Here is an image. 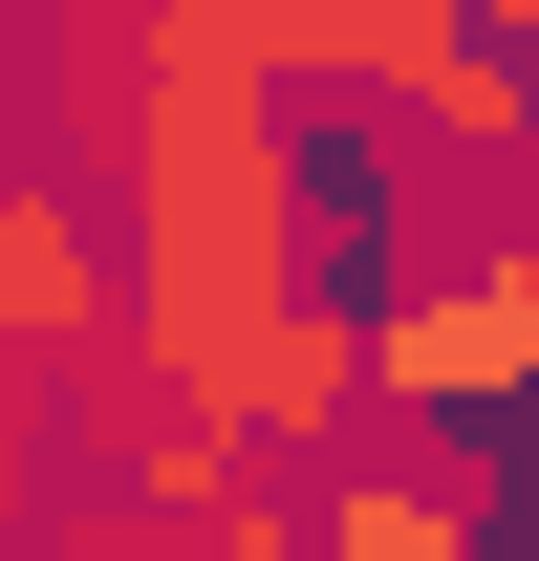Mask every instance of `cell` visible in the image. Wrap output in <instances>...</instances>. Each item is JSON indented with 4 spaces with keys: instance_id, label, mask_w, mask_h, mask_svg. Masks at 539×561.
I'll list each match as a JSON object with an SVG mask.
<instances>
[{
    "instance_id": "6da1fadb",
    "label": "cell",
    "mask_w": 539,
    "mask_h": 561,
    "mask_svg": "<svg viewBox=\"0 0 539 561\" xmlns=\"http://www.w3.org/2000/svg\"><path fill=\"white\" fill-rule=\"evenodd\" d=\"M130 346V238L87 173H0V389H87Z\"/></svg>"
},
{
    "instance_id": "7a4b0ae2",
    "label": "cell",
    "mask_w": 539,
    "mask_h": 561,
    "mask_svg": "<svg viewBox=\"0 0 539 561\" xmlns=\"http://www.w3.org/2000/svg\"><path fill=\"white\" fill-rule=\"evenodd\" d=\"M367 411L410 432H539V346H518V280L474 260V280H410V302H367Z\"/></svg>"
},
{
    "instance_id": "3957f363",
    "label": "cell",
    "mask_w": 539,
    "mask_h": 561,
    "mask_svg": "<svg viewBox=\"0 0 539 561\" xmlns=\"http://www.w3.org/2000/svg\"><path fill=\"white\" fill-rule=\"evenodd\" d=\"M87 454H108V496H130L151 540H216V518H238V496H260V432H216L195 389H173V367H87Z\"/></svg>"
},
{
    "instance_id": "277c9868",
    "label": "cell",
    "mask_w": 539,
    "mask_h": 561,
    "mask_svg": "<svg viewBox=\"0 0 539 561\" xmlns=\"http://www.w3.org/2000/svg\"><path fill=\"white\" fill-rule=\"evenodd\" d=\"M389 22H410V0H151V44H173V66L280 87V108H302V87H367V66H389Z\"/></svg>"
},
{
    "instance_id": "5b68a950",
    "label": "cell",
    "mask_w": 539,
    "mask_h": 561,
    "mask_svg": "<svg viewBox=\"0 0 539 561\" xmlns=\"http://www.w3.org/2000/svg\"><path fill=\"white\" fill-rule=\"evenodd\" d=\"M324 561H496V476H410V454H324Z\"/></svg>"
},
{
    "instance_id": "8992f818",
    "label": "cell",
    "mask_w": 539,
    "mask_h": 561,
    "mask_svg": "<svg viewBox=\"0 0 539 561\" xmlns=\"http://www.w3.org/2000/svg\"><path fill=\"white\" fill-rule=\"evenodd\" d=\"M195 561H324V518H302V496H280V476H260V496H238V518H216V540H195Z\"/></svg>"
},
{
    "instance_id": "52a82bcc",
    "label": "cell",
    "mask_w": 539,
    "mask_h": 561,
    "mask_svg": "<svg viewBox=\"0 0 539 561\" xmlns=\"http://www.w3.org/2000/svg\"><path fill=\"white\" fill-rule=\"evenodd\" d=\"M44 561H173V540H151L130 496H66V518H44Z\"/></svg>"
},
{
    "instance_id": "ba28073f",
    "label": "cell",
    "mask_w": 539,
    "mask_h": 561,
    "mask_svg": "<svg viewBox=\"0 0 539 561\" xmlns=\"http://www.w3.org/2000/svg\"><path fill=\"white\" fill-rule=\"evenodd\" d=\"M496 280H518V346H539V216H518V238H496Z\"/></svg>"
},
{
    "instance_id": "9c48e42d",
    "label": "cell",
    "mask_w": 539,
    "mask_h": 561,
    "mask_svg": "<svg viewBox=\"0 0 539 561\" xmlns=\"http://www.w3.org/2000/svg\"><path fill=\"white\" fill-rule=\"evenodd\" d=\"M474 22H496V44H518V66H539V0H474Z\"/></svg>"
}]
</instances>
